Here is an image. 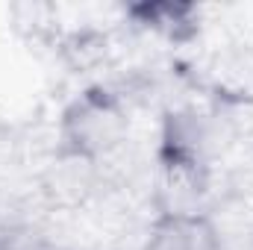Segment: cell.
<instances>
[{
	"instance_id": "1",
	"label": "cell",
	"mask_w": 253,
	"mask_h": 250,
	"mask_svg": "<svg viewBox=\"0 0 253 250\" xmlns=\"http://www.w3.org/2000/svg\"><path fill=\"white\" fill-rule=\"evenodd\" d=\"M124 112L115 97L85 94L65 115V138L77 156H100L124 141Z\"/></svg>"
},
{
	"instance_id": "2",
	"label": "cell",
	"mask_w": 253,
	"mask_h": 250,
	"mask_svg": "<svg viewBox=\"0 0 253 250\" xmlns=\"http://www.w3.org/2000/svg\"><path fill=\"white\" fill-rule=\"evenodd\" d=\"M0 250H15V248H12L9 242H3V239H0Z\"/></svg>"
}]
</instances>
